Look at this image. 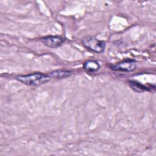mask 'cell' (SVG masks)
<instances>
[{
    "label": "cell",
    "instance_id": "cell-4",
    "mask_svg": "<svg viewBox=\"0 0 156 156\" xmlns=\"http://www.w3.org/2000/svg\"><path fill=\"white\" fill-rule=\"evenodd\" d=\"M65 38L60 35H50L40 38L41 42L46 46L51 48H55L62 44Z\"/></svg>",
    "mask_w": 156,
    "mask_h": 156
},
{
    "label": "cell",
    "instance_id": "cell-3",
    "mask_svg": "<svg viewBox=\"0 0 156 156\" xmlns=\"http://www.w3.org/2000/svg\"><path fill=\"white\" fill-rule=\"evenodd\" d=\"M136 68V63L134 60L128 59L121 62L113 65L110 66L111 69L122 72H132Z\"/></svg>",
    "mask_w": 156,
    "mask_h": 156
},
{
    "label": "cell",
    "instance_id": "cell-7",
    "mask_svg": "<svg viewBox=\"0 0 156 156\" xmlns=\"http://www.w3.org/2000/svg\"><path fill=\"white\" fill-rule=\"evenodd\" d=\"M129 84L132 89L138 93H141L149 90L147 87L136 81L130 80L129 82Z\"/></svg>",
    "mask_w": 156,
    "mask_h": 156
},
{
    "label": "cell",
    "instance_id": "cell-5",
    "mask_svg": "<svg viewBox=\"0 0 156 156\" xmlns=\"http://www.w3.org/2000/svg\"><path fill=\"white\" fill-rule=\"evenodd\" d=\"M73 71L70 70L66 69H59V70H55L52 71L48 74L51 78L56 79H64L68 77L71 76L73 74Z\"/></svg>",
    "mask_w": 156,
    "mask_h": 156
},
{
    "label": "cell",
    "instance_id": "cell-1",
    "mask_svg": "<svg viewBox=\"0 0 156 156\" xmlns=\"http://www.w3.org/2000/svg\"><path fill=\"white\" fill-rule=\"evenodd\" d=\"M23 84L29 86H38L44 84L51 79L49 76L41 73H35L27 75L18 76L15 78Z\"/></svg>",
    "mask_w": 156,
    "mask_h": 156
},
{
    "label": "cell",
    "instance_id": "cell-6",
    "mask_svg": "<svg viewBox=\"0 0 156 156\" xmlns=\"http://www.w3.org/2000/svg\"><path fill=\"white\" fill-rule=\"evenodd\" d=\"M100 68L99 63L94 60H88L86 61L83 65V68L88 72L94 73L97 71Z\"/></svg>",
    "mask_w": 156,
    "mask_h": 156
},
{
    "label": "cell",
    "instance_id": "cell-2",
    "mask_svg": "<svg viewBox=\"0 0 156 156\" xmlns=\"http://www.w3.org/2000/svg\"><path fill=\"white\" fill-rule=\"evenodd\" d=\"M83 45L88 50L99 54L104 52L106 44L105 41L98 40L94 36H88L82 40Z\"/></svg>",
    "mask_w": 156,
    "mask_h": 156
}]
</instances>
